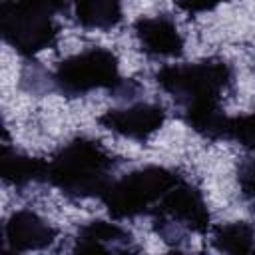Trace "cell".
<instances>
[{"label": "cell", "mask_w": 255, "mask_h": 255, "mask_svg": "<svg viewBox=\"0 0 255 255\" xmlns=\"http://www.w3.org/2000/svg\"><path fill=\"white\" fill-rule=\"evenodd\" d=\"M116 155L98 139L74 137L48 161V181L66 197H102L118 167Z\"/></svg>", "instance_id": "obj_1"}, {"label": "cell", "mask_w": 255, "mask_h": 255, "mask_svg": "<svg viewBox=\"0 0 255 255\" xmlns=\"http://www.w3.org/2000/svg\"><path fill=\"white\" fill-rule=\"evenodd\" d=\"M66 12V0H0L2 38L18 54L32 58L56 44L58 14Z\"/></svg>", "instance_id": "obj_2"}, {"label": "cell", "mask_w": 255, "mask_h": 255, "mask_svg": "<svg viewBox=\"0 0 255 255\" xmlns=\"http://www.w3.org/2000/svg\"><path fill=\"white\" fill-rule=\"evenodd\" d=\"M157 86L183 110L199 104H221L233 84V70L223 60H201L193 64L163 66L155 72Z\"/></svg>", "instance_id": "obj_3"}, {"label": "cell", "mask_w": 255, "mask_h": 255, "mask_svg": "<svg viewBox=\"0 0 255 255\" xmlns=\"http://www.w3.org/2000/svg\"><path fill=\"white\" fill-rule=\"evenodd\" d=\"M179 181L181 177L173 169L145 165L112 181L100 199L114 219H133L153 211L161 197Z\"/></svg>", "instance_id": "obj_4"}, {"label": "cell", "mask_w": 255, "mask_h": 255, "mask_svg": "<svg viewBox=\"0 0 255 255\" xmlns=\"http://www.w3.org/2000/svg\"><path fill=\"white\" fill-rule=\"evenodd\" d=\"M211 225V215L201 191L187 183H175L153 209V231L167 245L177 247L187 235H205Z\"/></svg>", "instance_id": "obj_5"}, {"label": "cell", "mask_w": 255, "mask_h": 255, "mask_svg": "<svg viewBox=\"0 0 255 255\" xmlns=\"http://www.w3.org/2000/svg\"><path fill=\"white\" fill-rule=\"evenodd\" d=\"M120 80L118 56L100 46L62 60L54 70V86L66 98H80L102 88L112 90Z\"/></svg>", "instance_id": "obj_6"}, {"label": "cell", "mask_w": 255, "mask_h": 255, "mask_svg": "<svg viewBox=\"0 0 255 255\" xmlns=\"http://www.w3.org/2000/svg\"><path fill=\"white\" fill-rule=\"evenodd\" d=\"M163 122H165V110L157 104H147V102L106 110L98 118V124L108 131H114L122 137L135 141H145L147 137H151L157 129H161Z\"/></svg>", "instance_id": "obj_7"}, {"label": "cell", "mask_w": 255, "mask_h": 255, "mask_svg": "<svg viewBox=\"0 0 255 255\" xmlns=\"http://www.w3.org/2000/svg\"><path fill=\"white\" fill-rule=\"evenodd\" d=\"M58 231L36 211L30 209H18L14 211L6 225H4V237L6 247L16 253H28V251H40L54 243Z\"/></svg>", "instance_id": "obj_8"}, {"label": "cell", "mask_w": 255, "mask_h": 255, "mask_svg": "<svg viewBox=\"0 0 255 255\" xmlns=\"http://www.w3.org/2000/svg\"><path fill=\"white\" fill-rule=\"evenodd\" d=\"M139 50L149 58H179L183 36L167 16H141L133 24Z\"/></svg>", "instance_id": "obj_9"}, {"label": "cell", "mask_w": 255, "mask_h": 255, "mask_svg": "<svg viewBox=\"0 0 255 255\" xmlns=\"http://www.w3.org/2000/svg\"><path fill=\"white\" fill-rule=\"evenodd\" d=\"M133 237L128 229L110 221H90L80 227L76 237V251H106V253H122L133 251Z\"/></svg>", "instance_id": "obj_10"}, {"label": "cell", "mask_w": 255, "mask_h": 255, "mask_svg": "<svg viewBox=\"0 0 255 255\" xmlns=\"http://www.w3.org/2000/svg\"><path fill=\"white\" fill-rule=\"evenodd\" d=\"M2 179L12 187H26L30 183L48 181V161L16 151L10 145L2 149Z\"/></svg>", "instance_id": "obj_11"}, {"label": "cell", "mask_w": 255, "mask_h": 255, "mask_svg": "<svg viewBox=\"0 0 255 255\" xmlns=\"http://www.w3.org/2000/svg\"><path fill=\"white\" fill-rule=\"evenodd\" d=\"M76 22L86 30H112L122 22V0H70Z\"/></svg>", "instance_id": "obj_12"}, {"label": "cell", "mask_w": 255, "mask_h": 255, "mask_svg": "<svg viewBox=\"0 0 255 255\" xmlns=\"http://www.w3.org/2000/svg\"><path fill=\"white\" fill-rule=\"evenodd\" d=\"M183 122L201 137L219 141L227 139V126H229V116H225L221 104H199L191 108L181 110Z\"/></svg>", "instance_id": "obj_13"}, {"label": "cell", "mask_w": 255, "mask_h": 255, "mask_svg": "<svg viewBox=\"0 0 255 255\" xmlns=\"http://www.w3.org/2000/svg\"><path fill=\"white\" fill-rule=\"evenodd\" d=\"M255 231L245 221H233L217 225L211 235V243L221 253H249L253 249Z\"/></svg>", "instance_id": "obj_14"}, {"label": "cell", "mask_w": 255, "mask_h": 255, "mask_svg": "<svg viewBox=\"0 0 255 255\" xmlns=\"http://www.w3.org/2000/svg\"><path fill=\"white\" fill-rule=\"evenodd\" d=\"M227 139L255 151V112H251L247 116L229 118Z\"/></svg>", "instance_id": "obj_15"}, {"label": "cell", "mask_w": 255, "mask_h": 255, "mask_svg": "<svg viewBox=\"0 0 255 255\" xmlns=\"http://www.w3.org/2000/svg\"><path fill=\"white\" fill-rule=\"evenodd\" d=\"M22 88L28 90L30 94H44L54 90V74H48L42 66H38V62H30L24 72H22Z\"/></svg>", "instance_id": "obj_16"}, {"label": "cell", "mask_w": 255, "mask_h": 255, "mask_svg": "<svg viewBox=\"0 0 255 255\" xmlns=\"http://www.w3.org/2000/svg\"><path fill=\"white\" fill-rule=\"evenodd\" d=\"M237 183L247 199H255V155L243 159L237 169Z\"/></svg>", "instance_id": "obj_17"}, {"label": "cell", "mask_w": 255, "mask_h": 255, "mask_svg": "<svg viewBox=\"0 0 255 255\" xmlns=\"http://www.w3.org/2000/svg\"><path fill=\"white\" fill-rule=\"evenodd\" d=\"M223 0H173V4L187 14H203L215 10Z\"/></svg>", "instance_id": "obj_18"}, {"label": "cell", "mask_w": 255, "mask_h": 255, "mask_svg": "<svg viewBox=\"0 0 255 255\" xmlns=\"http://www.w3.org/2000/svg\"><path fill=\"white\" fill-rule=\"evenodd\" d=\"M139 90H141V86L135 82V80H126V78H122L112 90H110V94L114 96V98H118V100H133L137 94H139Z\"/></svg>", "instance_id": "obj_19"}]
</instances>
